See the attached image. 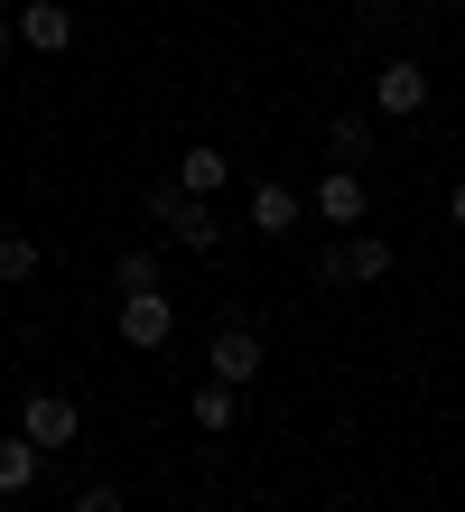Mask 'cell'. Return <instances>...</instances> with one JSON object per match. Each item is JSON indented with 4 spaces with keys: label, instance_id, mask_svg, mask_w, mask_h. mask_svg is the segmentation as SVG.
I'll list each match as a JSON object with an SVG mask.
<instances>
[{
    "label": "cell",
    "instance_id": "obj_1",
    "mask_svg": "<svg viewBox=\"0 0 465 512\" xmlns=\"http://www.w3.org/2000/svg\"><path fill=\"white\" fill-rule=\"evenodd\" d=\"M149 215H159L186 252H214V243H224V215H214L196 187H177V177H168V187H149Z\"/></svg>",
    "mask_w": 465,
    "mask_h": 512
},
{
    "label": "cell",
    "instance_id": "obj_2",
    "mask_svg": "<svg viewBox=\"0 0 465 512\" xmlns=\"http://www.w3.org/2000/svg\"><path fill=\"white\" fill-rule=\"evenodd\" d=\"M168 336H177V298L168 289L121 298V345H131V354H168Z\"/></svg>",
    "mask_w": 465,
    "mask_h": 512
},
{
    "label": "cell",
    "instance_id": "obj_3",
    "mask_svg": "<svg viewBox=\"0 0 465 512\" xmlns=\"http://www.w3.org/2000/svg\"><path fill=\"white\" fill-rule=\"evenodd\" d=\"M372 112H382V122H419V112H428V66L391 56V66L372 75Z\"/></svg>",
    "mask_w": 465,
    "mask_h": 512
},
{
    "label": "cell",
    "instance_id": "obj_4",
    "mask_svg": "<svg viewBox=\"0 0 465 512\" xmlns=\"http://www.w3.org/2000/svg\"><path fill=\"white\" fill-rule=\"evenodd\" d=\"M75 429H84V410L66 401V391H28L19 401V438L28 447H75Z\"/></svg>",
    "mask_w": 465,
    "mask_h": 512
},
{
    "label": "cell",
    "instance_id": "obj_5",
    "mask_svg": "<svg viewBox=\"0 0 465 512\" xmlns=\"http://www.w3.org/2000/svg\"><path fill=\"white\" fill-rule=\"evenodd\" d=\"M242 215H252V233H270V243H289V233L307 224V196H298V187H279V177H261Z\"/></svg>",
    "mask_w": 465,
    "mask_h": 512
},
{
    "label": "cell",
    "instance_id": "obj_6",
    "mask_svg": "<svg viewBox=\"0 0 465 512\" xmlns=\"http://www.w3.org/2000/svg\"><path fill=\"white\" fill-rule=\"evenodd\" d=\"M19 47L66 56V47H75V10H66V0H19Z\"/></svg>",
    "mask_w": 465,
    "mask_h": 512
},
{
    "label": "cell",
    "instance_id": "obj_7",
    "mask_svg": "<svg viewBox=\"0 0 465 512\" xmlns=\"http://www.w3.org/2000/svg\"><path fill=\"white\" fill-rule=\"evenodd\" d=\"M205 373L242 391V382L261 373V336H252V326H214V345H205Z\"/></svg>",
    "mask_w": 465,
    "mask_h": 512
},
{
    "label": "cell",
    "instance_id": "obj_8",
    "mask_svg": "<svg viewBox=\"0 0 465 512\" xmlns=\"http://www.w3.org/2000/svg\"><path fill=\"white\" fill-rule=\"evenodd\" d=\"M363 205H372V196H363L354 168H326V177H317V224H363Z\"/></svg>",
    "mask_w": 465,
    "mask_h": 512
},
{
    "label": "cell",
    "instance_id": "obj_9",
    "mask_svg": "<svg viewBox=\"0 0 465 512\" xmlns=\"http://www.w3.org/2000/svg\"><path fill=\"white\" fill-rule=\"evenodd\" d=\"M38 457H47V447H28L19 429L0 438V503H28V485H38Z\"/></svg>",
    "mask_w": 465,
    "mask_h": 512
},
{
    "label": "cell",
    "instance_id": "obj_10",
    "mask_svg": "<svg viewBox=\"0 0 465 512\" xmlns=\"http://www.w3.org/2000/svg\"><path fill=\"white\" fill-rule=\"evenodd\" d=\"M233 410H242V391H233V382H214V373H205L196 401H186V419H196L205 438H224V429H233Z\"/></svg>",
    "mask_w": 465,
    "mask_h": 512
},
{
    "label": "cell",
    "instance_id": "obj_11",
    "mask_svg": "<svg viewBox=\"0 0 465 512\" xmlns=\"http://www.w3.org/2000/svg\"><path fill=\"white\" fill-rule=\"evenodd\" d=\"M326 159L335 168H363L372 159V122H363V112H335V122H326Z\"/></svg>",
    "mask_w": 465,
    "mask_h": 512
},
{
    "label": "cell",
    "instance_id": "obj_12",
    "mask_svg": "<svg viewBox=\"0 0 465 512\" xmlns=\"http://www.w3.org/2000/svg\"><path fill=\"white\" fill-rule=\"evenodd\" d=\"M38 270H47V243L19 233V224H0V280H38Z\"/></svg>",
    "mask_w": 465,
    "mask_h": 512
},
{
    "label": "cell",
    "instance_id": "obj_13",
    "mask_svg": "<svg viewBox=\"0 0 465 512\" xmlns=\"http://www.w3.org/2000/svg\"><path fill=\"white\" fill-rule=\"evenodd\" d=\"M112 289H121V298L168 289V261H159V252H121V261H112Z\"/></svg>",
    "mask_w": 465,
    "mask_h": 512
},
{
    "label": "cell",
    "instance_id": "obj_14",
    "mask_svg": "<svg viewBox=\"0 0 465 512\" xmlns=\"http://www.w3.org/2000/svg\"><path fill=\"white\" fill-rule=\"evenodd\" d=\"M345 280H354V289L391 280V243H382V233H354V243H345Z\"/></svg>",
    "mask_w": 465,
    "mask_h": 512
},
{
    "label": "cell",
    "instance_id": "obj_15",
    "mask_svg": "<svg viewBox=\"0 0 465 512\" xmlns=\"http://www.w3.org/2000/svg\"><path fill=\"white\" fill-rule=\"evenodd\" d=\"M224 177H233V159H224V149H186V159H177V187H196V196H214Z\"/></svg>",
    "mask_w": 465,
    "mask_h": 512
},
{
    "label": "cell",
    "instance_id": "obj_16",
    "mask_svg": "<svg viewBox=\"0 0 465 512\" xmlns=\"http://www.w3.org/2000/svg\"><path fill=\"white\" fill-rule=\"evenodd\" d=\"M307 280H317V289H354V280H345V243H326V252H317V270H307Z\"/></svg>",
    "mask_w": 465,
    "mask_h": 512
},
{
    "label": "cell",
    "instance_id": "obj_17",
    "mask_svg": "<svg viewBox=\"0 0 465 512\" xmlns=\"http://www.w3.org/2000/svg\"><path fill=\"white\" fill-rule=\"evenodd\" d=\"M66 512H131V503H121V494H112V485H84V494H75V503H66Z\"/></svg>",
    "mask_w": 465,
    "mask_h": 512
},
{
    "label": "cell",
    "instance_id": "obj_18",
    "mask_svg": "<svg viewBox=\"0 0 465 512\" xmlns=\"http://www.w3.org/2000/svg\"><path fill=\"white\" fill-rule=\"evenodd\" d=\"M19 47V10H0V56H10Z\"/></svg>",
    "mask_w": 465,
    "mask_h": 512
},
{
    "label": "cell",
    "instance_id": "obj_19",
    "mask_svg": "<svg viewBox=\"0 0 465 512\" xmlns=\"http://www.w3.org/2000/svg\"><path fill=\"white\" fill-rule=\"evenodd\" d=\"M447 215H456V224H465V177H456V196H447Z\"/></svg>",
    "mask_w": 465,
    "mask_h": 512
}]
</instances>
